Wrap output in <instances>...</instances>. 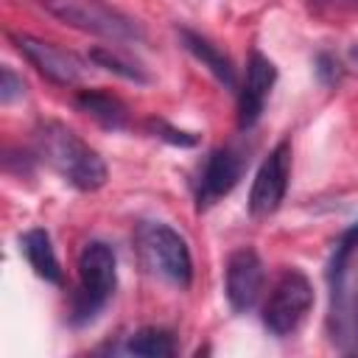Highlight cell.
Instances as JSON below:
<instances>
[{
  "mask_svg": "<svg viewBox=\"0 0 358 358\" xmlns=\"http://www.w3.org/2000/svg\"><path fill=\"white\" fill-rule=\"evenodd\" d=\"M36 148L42 159L73 187L98 190L106 182V165L73 129L48 120L36 129Z\"/></svg>",
  "mask_w": 358,
  "mask_h": 358,
  "instance_id": "6da1fadb",
  "label": "cell"
},
{
  "mask_svg": "<svg viewBox=\"0 0 358 358\" xmlns=\"http://www.w3.org/2000/svg\"><path fill=\"white\" fill-rule=\"evenodd\" d=\"M59 22L103 36L109 42H140L143 28L103 0H36Z\"/></svg>",
  "mask_w": 358,
  "mask_h": 358,
  "instance_id": "7a4b0ae2",
  "label": "cell"
},
{
  "mask_svg": "<svg viewBox=\"0 0 358 358\" xmlns=\"http://www.w3.org/2000/svg\"><path fill=\"white\" fill-rule=\"evenodd\" d=\"M137 252L143 263L162 280H168L176 288H187L193 280V260L185 238L171 229L168 224L157 221H143L134 232Z\"/></svg>",
  "mask_w": 358,
  "mask_h": 358,
  "instance_id": "3957f363",
  "label": "cell"
},
{
  "mask_svg": "<svg viewBox=\"0 0 358 358\" xmlns=\"http://www.w3.org/2000/svg\"><path fill=\"white\" fill-rule=\"evenodd\" d=\"M117 282V266L115 252L103 241L84 243L78 255V291L73 296V313L76 322H90L98 316V310L109 302Z\"/></svg>",
  "mask_w": 358,
  "mask_h": 358,
  "instance_id": "277c9868",
  "label": "cell"
},
{
  "mask_svg": "<svg viewBox=\"0 0 358 358\" xmlns=\"http://www.w3.org/2000/svg\"><path fill=\"white\" fill-rule=\"evenodd\" d=\"M313 308V285L299 268H285L263 305V324L274 336L294 333Z\"/></svg>",
  "mask_w": 358,
  "mask_h": 358,
  "instance_id": "5b68a950",
  "label": "cell"
},
{
  "mask_svg": "<svg viewBox=\"0 0 358 358\" xmlns=\"http://www.w3.org/2000/svg\"><path fill=\"white\" fill-rule=\"evenodd\" d=\"M288 179H291V143L282 140L271 148V154L263 159V165L255 173L249 190V213L255 218L271 215L285 199Z\"/></svg>",
  "mask_w": 358,
  "mask_h": 358,
  "instance_id": "8992f818",
  "label": "cell"
},
{
  "mask_svg": "<svg viewBox=\"0 0 358 358\" xmlns=\"http://www.w3.org/2000/svg\"><path fill=\"white\" fill-rule=\"evenodd\" d=\"M17 50L45 76L50 78L53 84H62V87H76L87 78V64L76 56V53H67L50 42H42L36 36H28V34H14L11 36Z\"/></svg>",
  "mask_w": 358,
  "mask_h": 358,
  "instance_id": "52a82bcc",
  "label": "cell"
},
{
  "mask_svg": "<svg viewBox=\"0 0 358 358\" xmlns=\"http://www.w3.org/2000/svg\"><path fill=\"white\" fill-rule=\"evenodd\" d=\"M243 173V154L235 151L232 145H224V148H215L201 173H199V185H196V207L199 210H207L213 207L218 199H224L241 179Z\"/></svg>",
  "mask_w": 358,
  "mask_h": 358,
  "instance_id": "ba28073f",
  "label": "cell"
},
{
  "mask_svg": "<svg viewBox=\"0 0 358 358\" xmlns=\"http://www.w3.org/2000/svg\"><path fill=\"white\" fill-rule=\"evenodd\" d=\"M224 288H227V299H229L232 310L243 313V310L255 308V302L260 299V291H263V263L255 249L243 246L229 255Z\"/></svg>",
  "mask_w": 358,
  "mask_h": 358,
  "instance_id": "9c48e42d",
  "label": "cell"
},
{
  "mask_svg": "<svg viewBox=\"0 0 358 358\" xmlns=\"http://www.w3.org/2000/svg\"><path fill=\"white\" fill-rule=\"evenodd\" d=\"M274 81H277V67L260 50H252V56L246 62L243 84L238 90V126L241 129H252L260 120Z\"/></svg>",
  "mask_w": 358,
  "mask_h": 358,
  "instance_id": "30bf717a",
  "label": "cell"
},
{
  "mask_svg": "<svg viewBox=\"0 0 358 358\" xmlns=\"http://www.w3.org/2000/svg\"><path fill=\"white\" fill-rule=\"evenodd\" d=\"M20 249L25 255V260L31 263V268L36 271V277H42V280H48L53 285L62 282V268H59V260H56L50 235L45 229H28L20 238Z\"/></svg>",
  "mask_w": 358,
  "mask_h": 358,
  "instance_id": "8fae6325",
  "label": "cell"
},
{
  "mask_svg": "<svg viewBox=\"0 0 358 358\" xmlns=\"http://www.w3.org/2000/svg\"><path fill=\"white\" fill-rule=\"evenodd\" d=\"M76 106L81 112H87L90 117H95L101 126L106 129H123L126 126V106L109 95V92H98V90H81L76 95Z\"/></svg>",
  "mask_w": 358,
  "mask_h": 358,
  "instance_id": "7c38bea8",
  "label": "cell"
},
{
  "mask_svg": "<svg viewBox=\"0 0 358 358\" xmlns=\"http://www.w3.org/2000/svg\"><path fill=\"white\" fill-rule=\"evenodd\" d=\"M182 42H185V48L199 59V62H204V67L224 84V87H235V70H232V64H229V59L213 45V42H207L204 36H199V34H193V31H182Z\"/></svg>",
  "mask_w": 358,
  "mask_h": 358,
  "instance_id": "4fadbf2b",
  "label": "cell"
},
{
  "mask_svg": "<svg viewBox=\"0 0 358 358\" xmlns=\"http://www.w3.org/2000/svg\"><path fill=\"white\" fill-rule=\"evenodd\" d=\"M126 352L143 355V358H168L176 352L173 336L159 327H143L126 341Z\"/></svg>",
  "mask_w": 358,
  "mask_h": 358,
  "instance_id": "5bb4252c",
  "label": "cell"
},
{
  "mask_svg": "<svg viewBox=\"0 0 358 358\" xmlns=\"http://www.w3.org/2000/svg\"><path fill=\"white\" fill-rule=\"evenodd\" d=\"M92 59H95L98 64H103L106 70H115L117 76L129 78V81H145V76H143V73H140L134 64L123 62L117 53H109V50H101V48H95V50H92Z\"/></svg>",
  "mask_w": 358,
  "mask_h": 358,
  "instance_id": "9a60e30c",
  "label": "cell"
},
{
  "mask_svg": "<svg viewBox=\"0 0 358 358\" xmlns=\"http://www.w3.org/2000/svg\"><path fill=\"white\" fill-rule=\"evenodd\" d=\"M3 92H0V98H3V103H8L11 98H17V95H22V81L6 67L3 70V87H0Z\"/></svg>",
  "mask_w": 358,
  "mask_h": 358,
  "instance_id": "2e32d148",
  "label": "cell"
},
{
  "mask_svg": "<svg viewBox=\"0 0 358 358\" xmlns=\"http://www.w3.org/2000/svg\"><path fill=\"white\" fill-rule=\"evenodd\" d=\"M352 56H355V59H358V48H352Z\"/></svg>",
  "mask_w": 358,
  "mask_h": 358,
  "instance_id": "e0dca14e",
  "label": "cell"
}]
</instances>
